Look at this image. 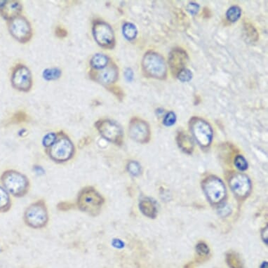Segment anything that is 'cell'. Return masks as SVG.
<instances>
[{
	"label": "cell",
	"mask_w": 268,
	"mask_h": 268,
	"mask_svg": "<svg viewBox=\"0 0 268 268\" xmlns=\"http://www.w3.org/2000/svg\"><path fill=\"white\" fill-rule=\"evenodd\" d=\"M0 181L9 194L15 197L26 195L30 188V181L27 176L16 170L4 172L0 176Z\"/></svg>",
	"instance_id": "cell-1"
},
{
	"label": "cell",
	"mask_w": 268,
	"mask_h": 268,
	"mask_svg": "<svg viewBox=\"0 0 268 268\" xmlns=\"http://www.w3.org/2000/svg\"><path fill=\"white\" fill-rule=\"evenodd\" d=\"M104 197L92 186H87L79 192L77 206L81 212L95 217L102 212Z\"/></svg>",
	"instance_id": "cell-2"
},
{
	"label": "cell",
	"mask_w": 268,
	"mask_h": 268,
	"mask_svg": "<svg viewBox=\"0 0 268 268\" xmlns=\"http://www.w3.org/2000/svg\"><path fill=\"white\" fill-rule=\"evenodd\" d=\"M143 73L147 77L156 80H166L167 66L164 58L155 51H148L142 60Z\"/></svg>",
	"instance_id": "cell-3"
},
{
	"label": "cell",
	"mask_w": 268,
	"mask_h": 268,
	"mask_svg": "<svg viewBox=\"0 0 268 268\" xmlns=\"http://www.w3.org/2000/svg\"><path fill=\"white\" fill-rule=\"evenodd\" d=\"M23 220L27 226L33 229L43 228L49 221L47 205L44 200L31 204L23 215Z\"/></svg>",
	"instance_id": "cell-4"
},
{
	"label": "cell",
	"mask_w": 268,
	"mask_h": 268,
	"mask_svg": "<svg viewBox=\"0 0 268 268\" xmlns=\"http://www.w3.org/2000/svg\"><path fill=\"white\" fill-rule=\"evenodd\" d=\"M47 149L49 157L57 163L69 161L75 153L74 145L69 137L63 133L58 135L56 142Z\"/></svg>",
	"instance_id": "cell-5"
},
{
	"label": "cell",
	"mask_w": 268,
	"mask_h": 268,
	"mask_svg": "<svg viewBox=\"0 0 268 268\" xmlns=\"http://www.w3.org/2000/svg\"><path fill=\"white\" fill-rule=\"evenodd\" d=\"M189 127L194 139L202 148H208L213 140L212 126L205 119L198 117H193L189 122Z\"/></svg>",
	"instance_id": "cell-6"
},
{
	"label": "cell",
	"mask_w": 268,
	"mask_h": 268,
	"mask_svg": "<svg viewBox=\"0 0 268 268\" xmlns=\"http://www.w3.org/2000/svg\"><path fill=\"white\" fill-rule=\"evenodd\" d=\"M95 126L106 140L117 146L122 144L124 132L117 123L111 119H100L95 122Z\"/></svg>",
	"instance_id": "cell-7"
},
{
	"label": "cell",
	"mask_w": 268,
	"mask_h": 268,
	"mask_svg": "<svg viewBox=\"0 0 268 268\" xmlns=\"http://www.w3.org/2000/svg\"><path fill=\"white\" fill-rule=\"evenodd\" d=\"M203 188L207 199L214 205L221 203L226 196V188L223 181L216 176H209L203 181Z\"/></svg>",
	"instance_id": "cell-8"
},
{
	"label": "cell",
	"mask_w": 268,
	"mask_h": 268,
	"mask_svg": "<svg viewBox=\"0 0 268 268\" xmlns=\"http://www.w3.org/2000/svg\"><path fill=\"white\" fill-rule=\"evenodd\" d=\"M92 31L95 42L100 47L106 49H113L115 47V34L111 25L107 23L102 21H95Z\"/></svg>",
	"instance_id": "cell-9"
},
{
	"label": "cell",
	"mask_w": 268,
	"mask_h": 268,
	"mask_svg": "<svg viewBox=\"0 0 268 268\" xmlns=\"http://www.w3.org/2000/svg\"><path fill=\"white\" fill-rule=\"evenodd\" d=\"M9 31L12 36L21 43L28 42L32 38V28L26 18L18 16L11 21Z\"/></svg>",
	"instance_id": "cell-10"
},
{
	"label": "cell",
	"mask_w": 268,
	"mask_h": 268,
	"mask_svg": "<svg viewBox=\"0 0 268 268\" xmlns=\"http://www.w3.org/2000/svg\"><path fill=\"white\" fill-rule=\"evenodd\" d=\"M150 128L148 123L138 117H133L128 125V136L138 143H146L150 139Z\"/></svg>",
	"instance_id": "cell-11"
},
{
	"label": "cell",
	"mask_w": 268,
	"mask_h": 268,
	"mask_svg": "<svg viewBox=\"0 0 268 268\" xmlns=\"http://www.w3.org/2000/svg\"><path fill=\"white\" fill-rule=\"evenodd\" d=\"M13 87L19 91H30L32 85V75L30 70L26 66L20 65L16 66L12 76Z\"/></svg>",
	"instance_id": "cell-12"
},
{
	"label": "cell",
	"mask_w": 268,
	"mask_h": 268,
	"mask_svg": "<svg viewBox=\"0 0 268 268\" xmlns=\"http://www.w3.org/2000/svg\"><path fill=\"white\" fill-rule=\"evenodd\" d=\"M229 187L238 197H247L250 192L251 184L248 176L243 174H236L229 180Z\"/></svg>",
	"instance_id": "cell-13"
},
{
	"label": "cell",
	"mask_w": 268,
	"mask_h": 268,
	"mask_svg": "<svg viewBox=\"0 0 268 268\" xmlns=\"http://www.w3.org/2000/svg\"><path fill=\"white\" fill-rule=\"evenodd\" d=\"M188 59V54L183 49L176 48L171 51L169 56V65L174 76H176L182 70L185 69Z\"/></svg>",
	"instance_id": "cell-14"
},
{
	"label": "cell",
	"mask_w": 268,
	"mask_h": 268,
	"mask_svg": "<svg viewBox=\"0 0 268 268\" xmlns=\"http://www.w3.org/2000/svg\"><path fill=\"white\" fill-rule=\"evenodd\" d=\"M119 78V69L115 64L111 63L109 66L102 69L95 75L94 80L104 85H110L115 83Z\"/></svg>",
	"instance_id": "cell-15"
},
{
	"label": "cell",
	"mask_w": 268,
	"mask_h": 268,
	"mask_svg": "<svg viewBox=\"0 0 268 268\" xmlns=\"http://www.w3.org/2000/svg\"><path fill=\"white\" fill-rule=\"evenodd\" d=\"M22 6L19 2H0V14L5 19L13 20L19 16Z\"/></svg>",
	"instance_id": "cell-16"
},
{
	"label": "cell",
	"mask_w": 268,
	"mask_h": 268,
	"mask_svg": "<svg viewBox=\"0 0 268 268\" xmlns=\"http://www.w3.org/2000/svg\"><path fill=\"white\" fill-rule=\"evenodd\" d=\"M177 143L179 148L183 152L191 154L193 152L194 143L192 138L189 137L184 132H180L177 136Z\"/></svg>",
	"instance_id": "cell-17"
},
{
	"label": "cell",
	"mask_w": 268,
	"mask_h": 268,
	"mask_svg": "<svg viewBox=\"0 0 268 268\" xmlns=\"http://www.w3.org/2000/svg\"><path fill=\"white\" fill-rule=\"evenodd\" d=\"M141 212L147 217L154 218L157 216V208L151 199L145 198L139 204Z\"/></svg>",
	"instance_id": "cell-18"
},
{
	"label": "cell",
	"mask_w": 268,
	"mask_h": 268,
	"mask_svg": "<svg viewBox=\"0 0 268 268\" xmlns=\"http://www.w3.org/2000/svg\"><path fill=\"white\" fill-rule=\"evenodd\" d=\"M12 203L10 194L3 185H0V213H7L12 208Z\"/></svg>",
	"instance_id": "cell-19"
},
{
	"label": "cell",
	"mask_w": 268,
	"mask_h": 268,
	"mask_svg": "<svg viewBox=\"0 0 268 268\" xmlns=\"http://www.w3.org/2000/svg\"><path fill=\"white\" fill-rule=\"evenodd\" d=\"M109 63V58L106 55L97 54L91 58L90 64L91 67L96 70H102L107 67Z\"/></svg>",
	"instance_id": "cell-20"
},
{
	"label": "cell",
	"mask_w": 268,
	"mask_h": 268,
	"mask_svg": "<svg viewBox=\"0 0 268 268\" xmlns=\"http://www.w3.org/2000/svg\"><path fill=\"white\" fill-rule=\"evenodd\" d=\"M244 33L248 41L256 42L258 40V33L256 29L251 23H246L244 25Z\"/></svg>",
	"instance_id": "cell-21"
},
{
	"label": "cell",
	"mask_w": 268,
	"mask_h": 268,
	"mask_svg": "<svg viewBox=\"0 0 268 268\" xmlns=\"http://www.w3.org/2000/svg\"><path fill=\"white\" fill-rule=\"evenodd\" d=\"M123 35L126 40L131 41L137 38L138 31L137 27L131 23H126L123 25Z\"/></svg>",
	"instance_id": "cell-22"
},
{
	"label": "cell",
	"mask_w": 268,
	"mask_h": 268,
	"mask_svg": "<svg viewBox=\"0 0 268 268\" xmlns=\"http://www.w3.org/2000/svg\"><path fill=\"white\" fill-rule=\"evenodd\" d=\"M227 265L230 268H243L241 259L237 253L229 252L226 256Z\"/></svg>",
	"instance_id": "cell-23"
},
{
	"label": "cell",
	"mask_w": 268,
	"mask_h": 268,
	"mask_svg": "<svg viewBox=\"0 0 268 268\" xmlns=\"http://www.w3.org/2000/svg\"><path fill=\"white\" fill-rule=\"evenodd\" d=\"M241 15L242 9L238 6L231 7L226 13L227 19L232 23L238 21L241 17Z\"/></svg>",
	"instance_id": "cell-24"
},
{
	"label": "cell",
	"mask_w": 268,
	"mask_h": 268,
	"mask_svg": "<svg viewBox=\"0 0 268 268\" xmlns=\"http://www.w3.org/2000/svg\"><path fill=\"white\" fill-rule=\"evenodd\" d=\"M61 71L58 69H49L43 73L44 78L47 80H55L60 78Z\"/></svg>",
	"instance_id": "cell-25"
},
{
	"label": "cell",
	"mask_w": 268,
	"mask_h": 268,
	"mask_svg": "<svg viewBox=\"0 0 268 268\" xmlns=\"http://www.w3.org/2000/svg\"><path fill=\"white\" fill-rule=\"evenodd\" d=\"M127 170L132 176H139L141 172V165L136 161H129L127 165Z\"/></svg>",
	"instance_id": "cell-26"
},
{
	"label": "cell",
	"mask_w": 268,
	"mask_h": 268,
	"mask_svg": "<svg viewBox=\"0 0 268 268\" xmlns=\"http://www.w3.org/2000/svg\"><path fill=\"white\" fill-rule=\"evenodd\" d=\"M57 137H58V135L55 133H47V135L44 137L43 141H42L43 146H45L46 148H50V147L56 142Z\"/></svg>",
	"instance_id": "cell-27"
},
{
	"label": "cell",
	"mask_w": 268,
	"mask_h": 268,
	"mask_svg": "<svg viewBox=\"0 0 268 268\" xmlns=\"http://www.w3.org/2000/svg\"><path fill=\"white\" fill-rule=\"evenodd\" d=\"M176 77L182 82H188L192 80V73L190 70L185 69L182 70L179 74L176 75Z\"/></svg>",
	"instance_id": "cell-28"
},
{
	"label": "cell",
	"mask_w": 268,
	"mask_h": 268,
	"mask_svg": "<svg viewBox=\"0 0 268 268\" xmlns=\"http://www.w3.org/2000/svg\"><path fill=\"white\" fill-rule=\"evenodd\" d=\"M234 164L238 170L245 171L248 168V163L245 157L242 155H238L234 159Z\"/></svg>",
	"instance_id": "cell-29"
},
{
	"label": "cell",
	"mask_w": 268,
	"mask_h": 268,
	"mask_svg": "<svg viewBox=\"0 0 268 268\" xmlns=\"http://www.w3.org/2000/svg\"><path fill=\"white\" fill-rule=\"evenodd\" d=\"M176 122V114L174 112L171 111L165 115L164 120H163V124L166 126H172L175 124Z\"/></svg>",
	"instance_id": "cell-30"
},
{
	"label": "cell",
	"mask_w": 268,
	"mask_h": 268,
	"mask_svg": "<svg viewBox=\"0 0 268 268\" xmlns=\"http://www.w3.org/2000/svg\"><path fill=\"white\" fill-rule=\"evenodd\" d=\"M196 249H197V252L199 256L205 257L209 254V249L208 246L203 243V242L198 244Z\"/></svg>",
	"instance_id": "cell-31"
},
{
	"label": "cell",
	"mask_w": 268,
	"mask_h": 268,
	"mask_svg": "<svg viewBox=\"0 0 268 268\" xmlns=\"http://www.w3.org/2000/svg\"><path fill=\"white\" fill-rule=\"evenodd\" d=\"M187 10L190 13L191 15H196L199 10V5L197 3H190L187 7Z\"/></svg>",
	"instance_id": "cell-32"
},
{
	"label": "cell",
	"mask_w": 268,
	"mask_h": 268,
	"mask_svg": "<svg viewBox=\"0 0 268 268\" xmlns=\"http://www.w3.org/2000/svg\"><path fill=\"white\" fill-rule=\"evenodd\" d=\"M110 90H111L112 93H113L114 94L116 95L117 98L120 99V100H122L123 97H124V93H123V91L121 90L120 88L118 87H113L110 88Z\"/></svg>",
	"instance_id": "cell-33"
},
{
	"label": "cell",
	"mask_w": 268,
	"mask_h": 268,
	"mask_svg": "<svg viewBox=\"0 0 268 268\" xmlns=\"http://www.w3.org/2000/svg\"><path fill=\"white\" fill-rule=\"evenodd\" d=\"M56 36L60 38H65L68 36V32L63 27H58L56 29Z\"/></svg>",
	"instance_id": "cell-34"
},
{
	"label": "cell",
	"mask_w": 268,
	"mask_h": 268,
	"mask_svg": "<svg viewBox=\"0 0 268 268\" xmlns=\"http://www.w3.org/2000/svg\"><path fill=\"white\" fill-rule=\"evenodd\" d=\"M27 115H25V113H22V112H19V113H18L16 114L15 116L16 121H17V122H22V121H25V119H26Z\"/></svg>",
	"instance_id": "cell-35"
},
{
	"label": "cell",
	"mask_w": 268,
	"mask_h": 268,
	"mask_svg": "<svg viewBox=\"0 0 268 268\" xmlns=\"http://www.w3.org/2000/svg\"><path fill=\"white\" fill-rule=\"evenodd\" d=\"M133 73L131 69H127L125 71V78L128 81L133 80Z\"/></svg>",
	"instance_id": "cell-36"
},
{
	"label": "cell",
	"mask_w": 268,
	"mask_h": 268,
	"mask_svg": "<svg viewBox=\"0 0 268 268\" xmlns=\"http://www.w3.org/2000/svg\"><path fill=\"white\" fill-rule=\"evenodd\" d=\"M261 268H267V262H263V263L262 264Z\"/></svg>",
	"instance_id": "cell-37"
}]
</instances>
